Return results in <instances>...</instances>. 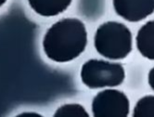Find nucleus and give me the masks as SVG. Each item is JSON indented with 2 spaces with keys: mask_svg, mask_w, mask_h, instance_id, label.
I'll use <instances>...</instances> for the list:
<instances>
[{
  "mask_svg": "<svg viewBox=\"0 0 154 117\" xmlns=\"http://www.w3.org/2000/svg\"><path fill=\"white\" fill-rule=\"evenodd\" d=\"M135 117H154V96H145L140 99L134 108Z\"/></svg>",
  "mask_w": 154,
  "mask_h": 117,
  "instance_id": "obj_8",
  "label": "nucleus"
},
{
  "mask_svg": "<svg viewBox=\"0 0 154 117\" xmlns=\"http://www.w3.org/2000/svg\"><path fill=\"white\" fill-rule=\"evenodd\" d=\"M95 48L101 56L107 59H125L132 50V34L123 23H105L97 30Z\"/></svg>",
  "mask_w": 154,
  "mask_h": 117,
  "instance_id": "obj_2",
  "label": "nucleus"
},
{
  "mask_svg": "<svg viewBox=\"0 0 154 117\" xmlns=\"http://www.w3.org/2000/svg\"><path fill=\"white\" fill-rule=\"evenodd\" d=\"M137 47L143 57L154 60V20H149L139 29Z\"/></svg>",
  "mask_w": 154,
  "mask_h": 117,
  "instance_id": "obj_7",
  "label": "nucleus"
},
{
  "mask_svg": "<svg viewBox=\"0 0 154 117\" xmlns=\"http://www.w3.org/2000/svg\"><path fill=\"white\" fill-rule=\"evenodd\" d=\"M125 77L124 67L116 62L100 60L86 61L81 70L82 82L89 88L117 87Z\"/></svg>",
  "mask_w": 154,
  "mask_h": 117,
  "instance_id": "obj_3",
  "label": "nucleus"
},
{
  "mask_svg": "<svg viewBox=\"0 0 154 117\" xmlns=\"http://www.w3.org/2000/svg\"><path fill=\"white\" fill-rule=\"evenodd\" d=\"M31 8L44 17H52L64 12L72 0H28Z\"/></svg>",
  "mask_w": 154,
  "mask_h": 117,
  "instance_id": "obj_6",
  "label": "nucleus"
},
{
  "mask_svg": "<svg viewBox=\"0 0 154 117\" xmlns=\"http://www.w3.org/2000/svg\"><path fill=\"white\" fill-rule=\"evenodd\" d=\"M87 33L78 19H63L54 23L46 33L43 48L56 62H68L79 57L85 49Z\"/></svg>",
  "mask_w": 154,
  "mask_h": 117,
  "instance_id": "obj_1",
  "label": "nucleus"
},
{
  "mask_svg": "<svg viewBox=\"0 0 154 117\" xmlns=\"http://www.w3.org/2000/svg\"><path fill=\"white\" fill-rule=\"evenodd\" d=\"M55 117H88L85 108L80 104H65L54 113Z\"/></svg>",
  "mask_w": 154,
  "mask_h": 117,
  "instance_id": "obj_9",
  "label": "nucleus"
},
{
  "mask_svg": "<svg viewBox=\"0 0 154 117\" xmlns=\"http://www.w3.org/2000/svg\"><path fill=\"white\" fill-rule=\"evenodd\" d=\"M149 84L150 88L154 90V67L149 71Z\"/></svg>",
  "mask_w": 154,
  "mask_h": 117,
  "instance_id": "obj_10",
  "label": "nucleus"
},
{
  "mask_svg": "<svg viewBox=\"0 0 154 117\" xmlns=\"http://www.w3.org/2000/svg\"><path fill=\"white\" fill-rule=\"evenodd\" d=\"M19 116H20H20H38V117H41L40 114H37V113H35V112H24V113L20 114Z\"/></svg>",
  "mask_w": 154,
  "mask_h": 117,
  "instance_id": "obj_11",
  "label": "nucleus"
},
{
  "mask_svg": "<svg viewBox=\"0 0 154 117\" xmlns=\"http://www.w3.org/2000/svg\"><path fill=\"white\" fill-rule=\"evenodd\" d=\"M7 0H0V7H2L5 3H6Z\"/></svg>",
  "mask_w": 154,
  "mask_h": 117,
  "instance_id": "obj_12",
  "label": "nucleus"
},
{
  "mask_svg": "<svg viewBox=\"0 0 154 117\" xmlns=\"http://www.w3.org/2000/svg\"><path fill=\"white\" fill-rule=\"evenodd\" d=\"M113 7L119 16L136 23L154 12V0H113Z\"/></svg>",
  "mask_w": 154,
  "mask_h": 117,
  "instance_id": "obj_5",
  "label": "nucleus"
},
{
  "mask_svg": "<svg viewBox=\"0 0 154 117\" xmlns=\"http://www.w3.org/2000/svg\"><path fill=\"white\" fill-rule=\"evenodd\" d=\"M130 103L127 96L116 89H106L93 100L92 112L95 117H126Z\"/></svg>",
  "mask_w": 154,
  "mask_h": 117,
  "instance_id": "obj_4",
  "label": "nucleus"
}]
</instances>
